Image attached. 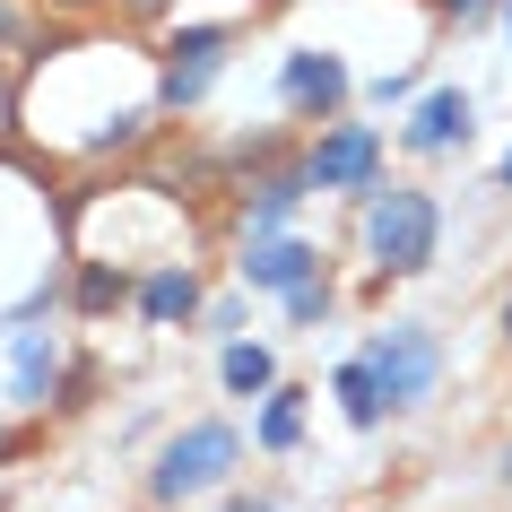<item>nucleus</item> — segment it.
I'll return each mask as SVG.
<instances>
[{"mask_svg": "<svg viewBox=\"0 0 512 512\" xmlns=\"http://www.w3.org/2000/svg\"><path fill=\"white\" fill-rule=\"evenodd\" d=\"M434 243H443V209H434V191H417V183L365 191V252H374L382 278L434 270Z\"/></svg>", "mask_w": 512, "mask_h": 512, "instance_id": "obj_1", "label": "nucleus"}, {"mask_svg": "<svg viewBox=\"0 0 512 512\" xmlns=\"http://www.w3.org/2000/svg\"><path fill=\"white\" fill-rule=\"evenodd\" d=\"M235 460H243V434L217 426V417H200V426H183V434L157 452V469H148V504H191V495H217V486L235 478Z\"/></svg>", "mask_w": 512, "mask_h": 512, "instance_id": "obj_2", "label": "nucleus"}, {"mask_svg": "<svg viewBox=\"0 0 512 512\" xmlns=\"http://www.w3.org/2000/svg\"><path fill=\"white\" fill-rule=\"evenodd\" d=\"M365 365L382 374V391H391V408H426L434 382H443V348H434L426 322H382L374 339H365Z\"/></svg>", "mask_w": 512, "mask_h": 512, "instance_id": "obj_3", "label": "nucleus"}, {"mask_svg": "<svg viewBox=\"0 0 512 512\" xmlns=\"http://www.w3.org/2000/svg\"><path fill=\"white\" fill-rule=\"evenodd\" d=\"M304 174H313V191H348V200L382 191V131L374 122H322L304 139Z\"/></svg>", "mask_w": 512, "mask_h": 512, "instance_id": "obj_4", "label": "nucleus"}, {"mask_svg": "<svg viewBox=\"0 0 512 512\" xmlns=\"http://www.w3.org/2000/svg\"><path fill=\"white\" fill-rule=\"evenodd\" d=\"M278 96H287V113H296V122H339V113H348V96H356V79H348V61H339V53L296 44V53L278 61Z\"/></svg>", "mask_w": 512, "mask_h": 512, "instance_id": "obj_5", "label": "nucleus"}, {"mask_svg": "<svg viewBox=\"0 0 512 512\" xmlns=\"http://www.w3.org/2000/svg\"><path fill=\"white\" fill-rule=\"evenodd\" d=\"M235 270H243V287H261V296H296L304 278H322V252L304 235H252Z\"/></svg>", "mask_w": 512, "mask_h": 512, "instance_id": "obj_6", "label": "nucleus"}, {"mask_svg": "<svg viewBox=\"0 0 512 512\" xmlns=\"http://www.w3.org/2000/svg\"><path fill=\"white\" fill-rule=\"evenodd\" d=\"M469 131H478L469 87H434V96H417V113H408L400 148H417V157H452V148H469Z\"/></svg>", "mask_w": 512, "mask_h": 512, "instance_id": "obj_7", "label": "nucleus"}, {"mask_svg": "<svg viewBox=\"0 0 512 512\" xmlns=\"http://www.w3.org/2000/svg\"><path fill=\"white\" fill-rule=\"evenodd\" d=\"M200 270H191V261H148V270H139V322L148 330H191L200 322Z\"/></svg>", "mask_w": 512, "mask_h": 512, "instance_id": "obj_8", "label": "nucleus"}, {"mask_svg": "<svg viewBox=\"0 0 512 512\" xmlns=\"http://www.w3.org/2000/svg\"><path fill=\"white\" fill-rule=\"evenodd\" d=\"M313 191V174H304V157H287V165H270L261 183H243V243L252 235H278L287 217H296V200Z\"/></svg>", "mask_w": 512, "mask_h": 512, "instance_id": "obj_9", "label": "nucleus"}, {"mask_svg": "<svg viewBox=\"0 0 512 512\" xmlns=\"http://www.w3.org/2000/svg\"><path fill=\"white\" fill-rule=\"evenodd\" d=\"M9 391H18V408L61 400V339L53 330H18V348H9Z\"/></svg>", "mask_w": 512, "mask_h": 512, "instance_id": "obj_10", "label": "nucleus"}, {"mask_svg": "<svg viewBox=\"0 0 512 512\" xmlns=\"http://www.w3.org/2000/svg\"><path fill=\"white\" fill-rule=\"evenodd\" d=\"M70 304H79V322H113L122 304H139V278L113 270L105 252H87L79 270H70Z\"/></svg>", "mask_w": 512, "mask_h": 512, "instance_id": "obj_11", "label": "nucleus"}, {"mask_svg": "<svg viewBox=\"0 0 512 512\" xmlns=\"http://www.w3.org/2000/svg\"><path fill=\"white\" fill-rule=\"evenodd\" d=\"M330 391H339V417H348L356 434H374L382 417H391V391H382V374L365 365V356H348V365L330 374Z\"/></svg>", "mask_w": 512, "mask_h": 512, "instance_id": "obj_12", "label": "nucleus"}, {"mask_svg": "<svg viewBox=\"0 0 512 512\" xmlns=\"http://www.w3.org/2000/svg\"><path fill=\"white\" fill-rule=\"evenodd\" d=\"M217 382H226L235 400H270L278 391V356L261 348V339H235V348L217 356Z\"/></svg>", "mask_w": 512, "mask_h": 512, "instance_id": "obj_13", "label": "nucleus"}, {"mask_svg": "<svg viewBox=\"0 0 512 512\" xmlns=\"http://www.w3.org/2000/svg\"><path fill=\"white\" fill-rule=\"evenodd\" d=\"M252 443H261V452H296V443H304V391H296V382H278L270 400H261Z\"/></svg>", "mask_w": 512, "mask_h": 512, "instance_id": "obj_14", "label": "nucleus"}, {"mask_svg": "<svg viewBox=\"0 0 512 512\" xmlns=\"http://www.w3.org/2000/svg\"><path fill=\"white\" fill-rule=\"evenodd\" d=\"M330 304H339V287H330V270H322V278H304L296 296H287V313H296V322H330Z\"/></svg>", "mask_w": 512, "mask_h": 512, "instance_id": "obj_15", "label": "nucleus"}, {"mask_svg": "<svg viewBox=\"0 0 512 512\" xmlns=\"http://www.w3.org/2000/svg\"><path fill=\"white\" fill-rule=\"evenodd\" d=\"M434 9H443V18H460V27H469V18H486V9H504V0H434Z\"/></svg>", "mask_w": 512, "mask_h": 512, "instance_id": "obj_16", "label": "nucleus"}, {"mask_svg": "<svg viewBox=\"0 0 512 512\" xmlns=\"http://www.w3.org/2000/svg\"><path fill=\"white\" fill-rule=\"evenodd\" d=\"M226 512H278V495H226Z\"/></svg>", "mask_w": 512, "mask_h": 512, "instance_id": "obj_17", "label": "nucleus"}, {"mask_svg": "<svg viewBox=\"0 0 512 512\" xmlns=\"http://www.w3.org/2000/svg\"><path fill=\"white\" fill-rule=\"evenodd\" d=\"M9 35H18V9H9V0H0V44H9Z\"/></svg>", "mask_w": 512, "mask_h": 512, "instance_id": "obj_18", "label": "nucleus"}, {"mask_svg": "<svg viewBox=\"0 0 512 512\" xmlns=\"http://www.w3.org/2000/svg\"><path fill=\"white\" fill-rule=\"evenodd\" d=\"M495 191H512V148H504V165H495Z\"/></svg>", "mask_w": 512, "mask_h": 512, "instance_id": "obj_19", "label": "nucleus"}, {"mask_svg": "<svg viewBox=\"0 0 512 512\" xmlns=\"http://www.w3.org/2000/svg\"><path fill=\"white\" fill-rule=\"evenodd\" d=\"M504 356H512V296H504Z\"/></svg>", "mask_w": 512, "mask_h": 512, "instance_id": "obj_20", "label": "nucleus"}, {"mask_svg": "<svg viewBox=\"0 0 512 512\" xmlns=\"http://www.w3.org/2000/svg\"><path fill=\"white\" fill-rule=\"evenodd\" d=\"M504 27H512V0H504Z\"/></svg>", "mask_w": 512, "mask_h": 512, "instance_id": "obj_21", "label": "nucleus"}]
</instances>
